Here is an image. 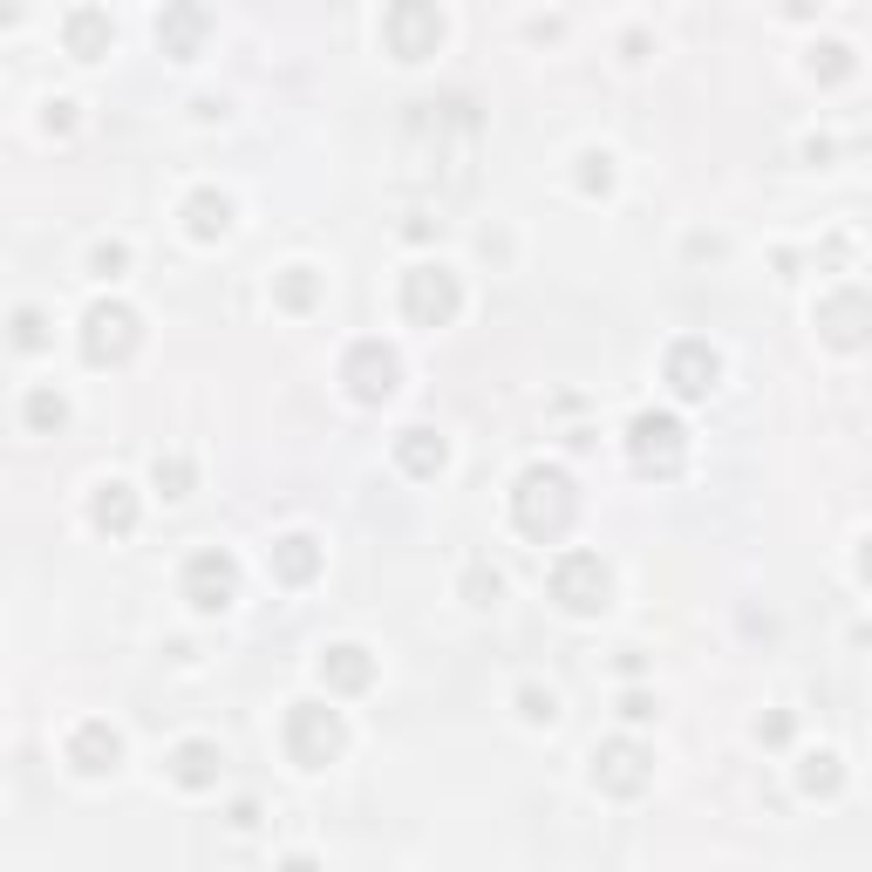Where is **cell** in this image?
Listing matches in <instances>:
<instances>
[{
  "instance_id": "obj_5",
  "label": "cell",
  "mask_w": 872,
  "mask_h": 872,
  "mask_svg": "<svg viewBox=\"0 0 872 872\" xmlns=\"http://www.w3.org/2000/svg\"><path fill=\"white\" fill-rule=\"evenodd\" d=\"M457 307V287L444 280V273H416V280H410V313H416V321H444V313Z\"/></svg>"
},
{
  "instance_id": "obj_1",
  "label": "cell",
  "mask_w": 872,
  "mask_h": 872,
  "mask_svg": "<svg viewBox=\"0 0 872 872\" xmlns=\"http://www.w3.org/2000/svg\"><path fill=\"white\" fill-rule=\"evenodd\" d=\"M552 593H560L573 614L607 607V566L593 560V552H573V560H560V573H552Z\"/></svg>"
},
{
  "instance_id": "obj_2",
  "label": "cell",
  "mask_w": 872,
  "mask_h": 872,
  "mask_svg": "<svg viewBox=\"0 0 872 872\" xmlns=\"http://www.w3.org/2000/svg\"><path fill=\"white\" fill-rule=\"evenodd\" d=\"M334 743H341V730H334V716H321V709H300L294 716V757L313 770V764H328L334 757Z\"/></svg>"
},
{
  "instance_id": "obj_8",
  "label": "cell",
  "mask_w": 872,
  "mask_h": 872,
  "mask_svg": "<svg viewBox=\"0 0 872 872\" xmlns=\"http://www.w3.org/2000/svg\"><path fill=\"white\" fill-rule=\"evenodd\" d=\"M709 382H716V354L682 348V354H676V389H682V395H702Z\"/></svg>"
},
{
  "instance_id": "obj_23",
  "label": "cell",
  "mask_w": 872,
  "mask_h": 872,
  "mask_svg": "<svg viewBox=\"0 0 872 872\" xmlns=\"http://www.w3.org/2000/svg\"><path fill=\"white\" fill-rule=\"evenodd\" d=\"M21 14V0H0V21H14Z\"/></svg>"
},
{
  "instance_id": "obj_19",
  "label": "cell",
  "mask_w": 872,
  "mask_h": 872,
  "mask_svg": "<svg viewBox=\"0 0 872 872\" xmlns=\"http://www.w3.org/2000/svg\"><path fill=\"white\" fill-rule=\"evenodd\" d=\"M184 478H191L184 464H157V485H171V498H184Z\"/></svg>"
},
{
  "instance_id": "obj_4",
  "label": "cell",
  "mask_w": 872,
  "mask_h": 872,
  "mask_svg": "<svg viewBox=\"0 0 872 872\" xmlns=\"http://www.w3.org/2000/svg\"><path fill=\"white\" fill-rule=\"evenodd\" d=\"M232 600V566L219 560V552H198V560H191V607H225Z\"/></svg>"
},
{
  "instance_id": "obj_16",
  "label": "cell",
  "mask_w": 872,
  "mask_h": 872,
  "mask_svg": "<svg viewBox=\"0 0 872 872\" xmlns=\"http://www.w3.org/2000/svg\"><path fill=\"white\" fill-rule=\"evenodd\" d=\"M116 491H124V485H109V498L96 504V519H103V525H116V532H124V525H130V504H124V498H116Z\"/></svg>"
},
{
  "instance_id": "obj_7",
  "label": "cell",
  "mask_w": 872,
  "mask_h": 872,
  "mask_svg": "<svg viewBox=\"0 0 872 872\" xmlns=\"http://www.w3.org/2000/svg\"><path fill=\"white\" fill-rule=\"evenodd\" d=\"M676 436H682V429L668 423V416H641V423H634V450H641V457H655V450H661L668 464H676Z\"/></svg>"
},
{
  "instance_id": "obj_18",
  "label": "cell",
  "mask_w": 872,
  "mask_h": 872,
  "mask_svg": "<svg viewBox=\"0 0 872 872\" xmlns=\"http://www.w3.org/2000/svg\"><path fill=\"white\" fill-rule=\"evenodd\" d=\"M68 410H62V395H34V423H62Z\"/></svg>"
},
{
  "instance_id": "obj_6",
  "label": "cell",
  "mask_w": 872,
  "mask_h": 872,
  "mask_svg": "<svg viewBox=\"0 0 872 872\" xmlns=\"http://www.w3.org/2000/svg\"><path fill=\"white\" fill-rule=\"evenodd\" d=\"M354 375H362L354 389H362L369 403H375V395H389V389H395V362H389L382 348H362V354H354Z\"/></svg>"
},
{
  "instance_id": "obj_12",
  "label": "cell",
  "mask_w": 872,
  "mask_h": 872,
  "mask_svg": "<svg viewBox=\"0 0 872 872\" xmlns=\"http://www.w3.org/2000/svg\"><path fill=\"white\" fill-rule=\"evenodd\" d=\"M225 212H232V205H225V198H212V191L191 198V225L205 232V240H212V232H225Z\"/></svg>"
},
{
  "instance_id": "obj_11",
  "label": "cell",
  "mask_w": 872,
  "mask_h": 872,
  "mask_svg": "<svg viewBox=\"0 0 872 872\" xmlns=\"http://www.w3.org/2000/svg\"><path fill=\"white\" fill-rule=\"evenodd\" d=\"M157 42H171V55H191V42H198V14L184 8V14H171V21H157Z\"/></svg>"
},
{
  "instance_id": "obj_14",
  "label": "cell",
  "mask_w": 872,
  "mask_h": 872,
  "mask_svg": "<svg viewBox=\"0 0 872 872\" xmlns=\"http://www.w3.org/2000/svg\"><path fill=\"white\" fill-rule=\"evenodd\" d=\"M334 676H341L348 689H362V682H369V661H362V648H334Z\"/></svg>"
},
{
  "instance_id": "obj_9",
  "label": "cell",
  "mask_w": 872,
  "mask_h": 872,
  "mask_svg": "<svg viewBox=\"0 0 872 872\" xmlns=\"http://www.w3.org/2000/svg\"><path fill=\"white\" fill-rule=\"evenodd\" d=\"M68 42H75V55H83V62H96L103 42H109V21H103L96 8H89V14H75V21H68Z\"/></svg>"
},
{
  "instance_id": "obj_13",
  "label": "cell",
  "mask_w": 872,
  "mask_h": 872,
  "mask_svg": "<svg viewBox=\"0 0 872 872\" xmlns=\"http://www.w3.org/2000/svg\"><path fill=\"white\" fill-rule=\"evenodd\" d=\"M634 764H641V757H634L627 743L607 749V784H614V790H634V784H641V770H634Z\"/></svg>"
},
{
  "instance_id": "obj_22",
  "label": "cell",
  "mask_w": 872,
  "mask_h": 872,
  "mask_svg": "<svg viewBox=\"0 0 872 872\" xmlns=\"http://www.w3.org/2000/svg\"><path fill=\"white\" fill-rule=\"evenodd\" d=\"M784 8H790V14H811V8H818V0H784Z\"/></svg>"
},
{
  "instance_id": "obj_3",
  "label": "cell",
  "mask_w": 872,
  "mask_h": 872,
  "mask_svg": "<svg viewBox=\"0 0 872 872\" xmlns=\"http://www.w3.org/2000/svg\"><path fill=\"white\" fill-rule=\"evenodd\" d=\"M130 341H137L130 307H96V313H89V354H96V362H109V354H124Z\"/></svg>"
},
{
  "instance_id": "obj_20",
  "label": "cell",
  "mask_w": 872,
  "mask_h": 872,
  "mask_svg": "<svg viewBox=\"0 0 872 872\" xmlns=\"http://www.w3.org/2000/svg\"><path fill=\"white\" fill-rule=\"evenodd\" d=\"M805 784H811V790H831V784H839V770H831V757H818V770H805Z\"/></svg>"
},
{
  "instance_id": "obj_10",
  "label": "cell",
  "mask_w": 872,
  "mask_h": 872,
  "mask_svg": "<svg viewBox=\"0 0 872 872\" xmlns=\"http://www.w3.org/2000/svg\"><path fill=\"white\" fill-rule=\"evenodd\" d=\"M75 757H83V770H109V764H116V736H109V730H83Z\"/></svg>"
},
{
  "instance_id": "obj_15",
  "label": "cell",
  "mask_w": 872,
  "mask_h": 872,
  "mask_svg": "<svg viewBox=\"0 0 872 872\" xmlns=\"http://www.w3.org/2000/svg\"><path fill=\"white\" fill-rule=\"evenodd\" d=\"M178 777H184V784H205V777H212V749H205V743H191L184 757H178Z\"/></svg>"
},
{
  "instance_id": "obj_21",
  "label": "cell",
  "mask_w": 872,
  "mask_h": 872,
  "mask_svg": "<svg viewBox=\"0 0 872 872\" xmlns=\"http://www.w3.org/2000/svg\"><path fill=\"white\" fill-rule=\"evenodd\" d=\"M525 716L539 723V716H552V695H539V689H525Z\"/></svg>"
},
{
  "instance_id": "obj_17",
  "label": "cell",
  "mask_w": 872,
  "mask_h": 872,
  "mask_svg": "<svg viewBox=\"0 0 872 872\" xmlns=\"http://www.w3.org/2000/svg\"><path fill=\"white\" fill-rule=\"evenodd\" d=\"M307 566H313V552H307V539H287V573H294V579H300V573H307Z\"/></svg>"
}]
</instances>
